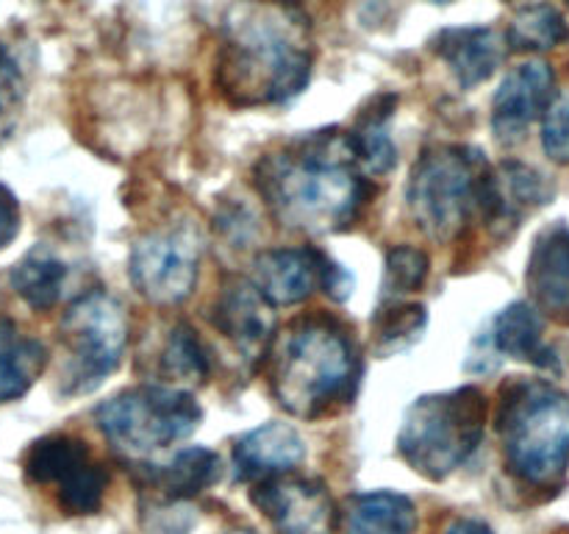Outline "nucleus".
Here are the masks:
<instances>
[{"label": "nucleus", "mask_w": 569, "mask_h": 534, "mask_svg": "<svg viewBox=\"0 0 569 534\" xmlns=\"http://www.w3.org/2000/svg\"><path fill=\"white\" fill-rule=\"evenodd\" d=\"M303 459L306 443L289 423H264L242 434L233 445V471L239 482H261L278 473H289Z\"/></svg>", "instance_id": "obj_17"}, {"label": "nucleus", "mask_w": 569, "mask_h": 534, "mask_svg": "<svg viewBox=\"0 0 569 534\" xmlns=\"http://www.w3.org/2000/svg\"><path fill=\"white\" fill-rule=\"evenodd\" d=\"M253 176L276 220L306 234L345 231L370 198L350 137L339 128L292 139L267 154Z\"/></svg>", "instance_id": "obj_2"}, {"label": "nucleus", "mask_w": 569, "mask_h": 534, "mask_svg": "<svg viewBox=\"0 0 569 534\" xmlns=\"http://www.w3.org/2000/svg\"><path fill=\"white\" fill-rule=\"evenodd\" d=\"M489 170L481 150L467 145H437L417 159L409 178V211L417 226L439 243L461 237L481 222Z\"/></svg>", "instance_id": "obj_5"}, {"label": "nucleus", "mask_w": 569, "mask_h": 534, "mask_svg": "<svg viewBox=\"0 0 569 534\" xmlns=\"http://www.w3.org/2000/svg\"><path fill=\"white\" fill-rule=\"evenodd\" d=\"M17 231H20V204L11 189L0 184V250L17 237Z\"/></svg>", "instance_id": "obj_31"}, {"label": "nucleus", "mask_w": 569, "mask_h": 534, "mask_svg": "<svg viewBox=\"0 0 569 534\" xmlns=\"http://www.w3.org/2000/svg\"><path fill=\"white\" fill-rule=\"evenodd\" d=\"M64 348L61 393L87 395L120 367L128 345V317L120 300L103 289L81 295L59 326Z\"/></svg>", "instance_id": "obj_8"}, {"label": "nucleus", "mask_w": 569, "mask_h": 534, "mask_svg": "<svg viewBox=\"0 0 569 534\" xmlns=\"http://www.w3.org/2000/svg\"><path fill=\"white\" fill-rule=\"evenodd\" d=\"M26 476L39 487L59 490V506L67 515H92L100 510L106 493L103 467L92 459L87 443L67 434H50V437L37 439L26 451Z\"/></svg>", "instance_id": "obj_10"}, {"label": "nucleus", "mask_w": 569, "mask_h": 534, "mask_svg": "<svg viewBox=\"0 0 569 534\" xmlns=\"http://www.w3.org/2000/svg\"><path fill=\"white\" fill-rule=\"evenodd\" d=\"M553 198V187L542 172L520 161H503L489 170L487 198H483L481 222L495 231L517 228L526 215Z\"/></svg>", "instance_id": "obj_14"}, {"label": "nucleus", "mask_w": 569, "mask_h": 534, "mask_svg": "<svg viewBox=\"0 0 569 534\" xmlns=\"http://www.w3.org/2000/svg\"><path fill=\"white\" fill-rule=\"evenodd\" d=\"M567 39V20L561 17V11L553 9L550 3H537L517 11L509 31H506V44H509L511 50H522V53H539V50L559 48Z\"/></svg>", "instance_id": "obj_25"}, {"label": "nucleus", "mask_w": 569, "mask_h": 534, "mask_svg": "<svg viewBox=\"0 0 569 534\" xmlns=\"http://www.w3.org/2000/svg\"><path fill=\"white\" fill-rule=\"evenodd\" d=\"M492 345L511 359L531 362L537 367H556L553 350L545 345L542 312L533 304L517 300L506 306L492 323Z\"/></svg>", "instance_id": "obj_20"}, {"label": "nucleus", "mask_w": 569, "mask_h": 534, "mask_svg": "<svg viewBox=\"0 0 569 534\" xmlns=\"http://www.w3.org/2000/svg\"><path fill=\"white\" fill-rule=\"evenodd\" d=\"M342 526L345 534H415L417 506L392 490L356 493L345 501Z\"/></svg>", "instance_id": "obj_19"}, {"label": "nucleus", "mask_w": 569, "mask_h": 534, "mask_svg": "<svg viewBox=\"0 0 569 534\" xmlns=\"http://www.w3.org/2000/svg\"><path fill=\"white\" fill-rule=\"evenodd\" d=\"M264 356L272 395L295 417L328 415L359 387V348L348 328L328 315L295 317L272 334Z\"/></svg>", "instance_id": "obj_3"}, {"label": "nucleus", "mask_w": 569, "mask_h": 534, "mask_svg": "<svg viewBox=\"0 0 569 534\" xmlns=\"http://www.w3.org/2000/svg\"><path fill=\"white\" fill-rule=\"evenodd\" d=\"M426 328V306L420 304H389L381 306L376 315V337L378 354L389 356L406 350L420 339Z\"/></svg>", "instance_id": "obj_26"}, {"label": "nucleus", "mask_w": 569, "mask_h": 534, "mask_svg": "<svg viewBox=\"0 0 569 534\" xmlns=\"http://www.w3.org/2000/svg\"><path fill=\"white\" fill-rule=\"evenodd\" d=\"M44 365V345L39 339L22 337L11 320H0V404L26 395Z\"/></svg>", "instance_id": "obj_23"}, {"label": "nucleus", "mask_w": 569, "mask_h": 534, "mask_svg": "<svg viewBox=\"0 0 569 534\" xmlns=\"http://www.w3.org/2000/svg\"><path fill=\"white\" fill-rule=\"evenodd\" d=\"M433 53L450 67L456 81L465 89L478 87L492 72L503 65L506 59V33L489 26H465V28H445L433 37Z\"/></svg>", "instance_id": "obj_16"}, {"label": "nucleus", "mask_w": 569, "mask_h": 534, "mask_svg": "<svg viewBox=\"0 0 569 534\" xmlns=\"http://www.w3.org/2000/svg\"><path fill=\"white\" fill-rule=\"evenodd\" d=\"M228 534H253V532H228Z\"/></svg>", "instance_id": "obj_33"}, {"label": "nucleus", "mask_w": 569, "mask_h": 534, "mask_svg": "<svg viewBox=\"0 0 569 534\" xmlns=\"http://www.w3.org/2000/svg\"><path fill=\"white\" fill-rule=\"evenodd\" d=\"M533 306L569 326V228H548L537 239L526 273Z\"/></svg>", "instance_id": "obj_18"}, {"label": "nucleus", "mask_w": 569, "mask_h": 534, "mask_svg": "<svg viewBox=\"0 0 569 534\" xmlns=\"http://www.w3.org/2000/svg\"><path fill=\"white\" fill-rule=\"evenodd\" d=\"M272 306L248 278H228L214 300L211 323L239 350L259 356L272 337Z\"/></svg>", "instance_id": "obj_15"}, {"label": "nucleus", "mask_w": 569, "mask_h": 534, "mask_svg": "<svg viewBox=\"0 0 569 534\" xmlns=\"http://www.w3.org/2000/svg\"><path fill=\"white\" fill-rule=\"evenodd\" d=\"M315 65L309 14L295 0H244L222 26L217 87L233 106L287 103Z\"/></svg>", "instance_id": "obj_1"}, {"label": "nucleus", "mask_w": 569, "mask_h": 534, "mask_svg": "<svg viewBox=\"0 0 569 534\" xmlns=\"http://www.w3.org/2000/svg\"><path fill=\"white\" fill-rule=\"evenodd\" d=\"M498 432L509 471L533 490H556L569 465V393L542 378L500 389Z\"/></svg>", "instance_id": "obj_4"}, {"label": "nucleus", "mask_w": 569, "mask_h": 534, "mask_svg": "<svg viewBox=\"0 0 569 534\" xmlns=\"http://www.w3.org/2000/svg\"><path fill=\"white\" fill-rule=\"evenodd\" d=\"M395 106H398V95H378L367 109H361L353 131L348 134L356 161L370 176H383L398 161V148L389 137V117H392Z\"/></svg>", "instance_id": "obj_21"}, {"label": "nucleus", "mask_w": 569, "mask_h": 534, "mask_svg": "<svg viewBox=\"0 0 569 534\" xmlns=\"http://www.w3.org/2000/svg\"><path fill=\"white\" fill-rule=\"evenodd\" d=\"M67 267L48 245H37L28 250L11 270V287L31 309L44 312L59 304L61 287H64Z\"/></svg>", "instance_id": "obj_24"}, {"label": "nucleus", "mask_w": 569, "mask_h": 534, "mask_svg": "<svg viewBox=\"0 0 569 534\" xmlns=\"http://www.w3.org/2000/svg\"><path fill=\"white\" fill-rule=\"evenodd\" d=\"M433 3H448V0H433Z\"/></svg>", "instance_id": "obj_34"}, {"label": "nucleus", "mask_w": 569, "mask_h": 534, "mask_svg": "<svg viewBox=\"0 0 569 534\" xmlns=\"http://www.w3.org/2000/svg\"><path fill=\"white\" fill-rule=\"evenodd\" d=\"M556 76L548 61H526L515 67L509 76L500 81L492 100V128L498 139L515 142L526 134V128L539 115H545L553 98Z\"/></svg>", "instance_id": "obj_12"}, {"label": "nucleus", "mask_w": 569, "mask_h": 534, "mask_svg": "<svg viewBox=\"0 0 569 534\" xmlns=\"http://www.w3.org/2000/svg\"><path fill=\"white\" fill-rule=\"evenodd\" d=\"M22 87H26V78H22L20 59L11 50L0 48V126L20 106Z\"/></svg>", "instance_id": "obj_30"}, {"label": "nucleus", "mask_w": 569, "mask_h": 534, "mask_svg": "<svg viewBox=\"0 0 569 534\" xmlns=\"http://www.w3.org/2000/svg\"><path fill=\"white\" fill-rule=\"evenodd\" d=\"M565 3H567V6H569V0H565Z\"/></svg>", "instance_id": "obj_35"}, {"label": "nucleus", "mask_w": 569, "mask_h": 534, "mask_svg": "<svg viewBox=\"0 0 569 534\" xmlns=\"http://www.w3.org/2000/svg\"><path fill=\"white\" fill-rule=\"evenodd\" d=\"M445 534H495V532L483 521H472V517H459V521L450 523L448 532H445Z\"/></svg>", "instance_id": "obj_32"}, {"label": "nucleus", "mask_w": 569, "mask_h": 534, "mask_svg": "<svg viewBox=\"0 0 569 534\" xmlns=\"http://www.w3.org/2000/svg\"><path fill=\"white\" fill-rule=\"evenodd\" d=\"M428 278V256L426 250L415 245H398L387 254L383 267V300H398L400 295H409L420 289Z\"/></svg>", "instance_id": "obj_28"}, {"label": "nucleus", "mask_w": 569, "mask_h": 534, "mask_svg": "<svg viewBox=\"0 0 569 534\" xmlns=\"http://www.w3.org/2000/svg\"><path fill=\"white\" fill-rule=\"evenodd\" d=\"M250 501L281 534H333L339 521L326 484L292 473L256 482Z\"/></svg>", "instance_id": "obj_11"}, {"label": "nucleus", "mask_w": 569, "mask_h": 534, "mask_svg": "<svg viewBox=\"0 0 569 534\" xmlns=\"http://www.w3.org/2000/svg\"><path fill=\"white\" fill-rule=\"evenodd\" d=\"M545 154L559 165H569V98L548 106L542 122Z\"/></svg>", "instance_id": "obj_29"}, {"label": "nucleus", "mask_w": 569, "mask_h": 534, "mask_svg": "<svg viewBox=\"0 0 569 534\" xmlns=\"http://www.w3.org/2000/svg\"><path fill=\"white\" fill-rule=\"evenodd\" d=\"M222 476V462L220 454L206 445H189L172 456L167 465L156 467L150 473V482L172 501L194 498L203 490L214 487Z\"/></svg>", "instance_id": "obj_22"}, {"label": "nucleus", "mask_w": 569, "mask_h": 534, "mask_svg": "<svg viewBox=\"0 0 569 534\" xmlns=\"http://www.w3.org/2000/svg\"><path fill=\"white\" fill-rule=\"evenodd\" d=\"M489 404L478 387L422 395L406 409L398 451L417 473L442 482L459 471L483 439Z\"/></svg>", "instance_id": "obj_6"}, {"label": "nucleus", "mask_w": 569, "mask_h": 534, "mask_svg": "<svg viewBox=\"0 0 569 534\" xmlns=\"http://www.w3.org/2000/svg\"><path fill=\"white\" fill-rule=\"evenodd\" d=\"M200 254L203 243L198 228L187 222L156 228L133 243L128 273L144 300L156 306H176L187 300L198 284Z\"/></svg>", "instance_id": "obj_9"}, {"label": "nucleus", "mask_w": 569, "mask_h": 534, "mask_svg": "<svg viewBox=\"0 0 569 534\" xmlns=\"http://www.w3.org/2000/svg\"><path fill=\"white\" fill-rule=\"evenodd\" d=\"M331 259L315 248L264 250L253 265V284L270 306L303 304L326 284Z\"/></svg>", "instance_id": "obj_13"}, {"label": "nucleus", "mask_w": 569, "mask_h": 534, "mask_svg": "<svg viewBox=\"0 0 569 534\" xmlns=\"http://www.w3.org/2000/svg\"><path fill=\"white\" fill-rule=\"evenodd\" d=\"M200 404L178 387H133L94 409V423L117 451L144 456L187 439L200 426Z\"/></svg>", "instance_id": "obj_7"}, {"label": "nucleus", "mask_w": 569, "mask_h": 534, "mask_svg": "<svg viewBox=\"0 0 569 534\" xmlns=\"http://www.w3.org/2000/svg\"><path fill=\"white\" fill-rule=\"evenodd\" d=\"M161 370L167 378H178V382H194V378L209 376V356H206L198 334L187 323H178L167 334V343L161 348Z\"/></svg>", "instance_id": "obj_27"}]
</instances>
